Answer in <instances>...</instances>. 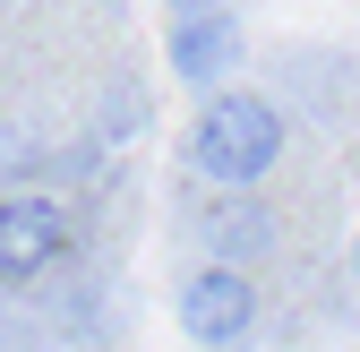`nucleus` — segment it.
Returning a JSON list of instances; mask_svg holds the SVG:
<instances>
[{"instance_id":"obj_1","label":"nucleus","mask_w":360,"mask_h":352,"mask_svg":"<svg viewBox=\"0 0 360 352\" xmlns=\"http://www.w3.org/2000/svg\"><path fill=\"white\" fill-rule=\"evenodd\" d=\"M189 163H198V181H214V189H257L266 172L283 163V112L266 95H249V86L206 95V112L189 129Z\"/></svg>"},{"instance_id":"obj_2","label":"nucleus","mask_w":360,"mask_h":352,"mask_svg":"<svg viewBox=\"0 0 360 352\" xmlns=\"http://www.w3.org/2000/svg\"><path fill=\"white\" fill-rule=\"evenodd\" d=\"M180 335L206 352H240L257 335V284L240 267H198L180 284Z\"/></svg>"},{"instance_id":"obj_3","label":"nucleus","mask_w":360,"mask_h":352,"mask_svg":"<svg viewBox=\"0 0 360 352\" xmlns=\"http://www.w3.org/2000/svg\"><path fill=\"white\" fill-rule=\"evenodd\" d=\"M69 215L52 198H0V284H34L43 267H60Z\"/></svg>"},{"instance_id":"obj_4","label":"nucleus","mask_w":360,"mask_h":352,"mask_svg":"<svg viewBox=\"0 0 360 352\" xmlns=\"http://www.w3.org/2000/svg\"><path fill=\"white\" fill-rule=\"evenodd\" d=\"M232 61H240V26L232 18H180L172 26V69L189 86H223Z\"/></svg>"},{"instance_id":"obj_5","label":"nucleus","mask_w":360,"mask_h":352,"mask_svg":"<svg viewBox=\"0 0 360 352\" xmlns=\"http://www.w3.org/2000/svg\"><path fill=\"white\" fill-rule=\"evenodd\" d=\"M352 275H360V232H352Z\"/></svg>"}]
</instances>
